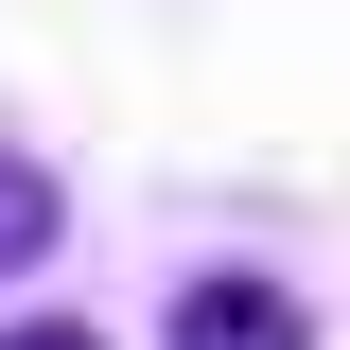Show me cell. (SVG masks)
Here are the masks:
<instances>
[{
  "label": "cell",
  "instance_id": "obj_1",
  "mask_svg": "<svg viewBox=\"0 0 350 350\" xmlns=\"http://www.w3.org/2000/svg\"><path fill=\"white\" fill-rule=\"evenodd\" d=\"M158 350H315V315H298V280H262V262H211V280H175Z\"/></svg>",
  "mask_w": 350,
  "mask_h": 350
},
{
  "label": "cell",
  "instance_id": "obj_2",
  "mask_svg": "<svg viewBox=\"0 0 350 350\" xmlns=\"http://www.w3.org/2000/svg\"><path fill=\"white\" fill-rule=\"evenodd\" d=\"M53 245H70V193H53V158H18V140H0V280H36Z\"/></svg>",
  "mask_w": 350,
  "mask_h": 350
},
{
  "label": "cell",
  "instance_id": "obj_3",
  "mask_svg": "<svg viewBox=\"0 0 350 350\" xmlns=\"http://www.w3.org/2000/svg\"><path fill=\"white\" fill-rule=\"evenodd\" d=\"M0 350H105L88 315H0Z\"/></svg>",
  "mask_w": 350,
  "mask_h": 350
}]
</instances>
